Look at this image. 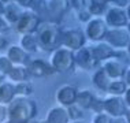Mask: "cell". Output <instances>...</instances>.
<instances>
[{
  "label": "cell",
  "instance_id": "44dd1931",
  "mask_svg": "<svg viewBox=\"0 0 130 123\" xmlns=\"http://www.w3.org/2000/svg\"><path fill=\"white\" fill-rule=\"evenodd\" d=\"M96 100V96L88 89L84 90H78V94H77V100L75 104L81 107L82 110H92V105Z\"/></svg>",
  "mask_w": 130,
  "mask_h": 123
},
{
  "label": "cell",
  "instance_id": "5b68a950",
  "mask_svg": "<svg viewBox=\"0 0 130 123\" xmlns=\"http://www.w3.org/2000/svg\"><path fill=\"white\" fill-rule=\"evenodd\" d=\"M108 25L105 23V21L103 18H99V16H93L90 21L86 22L85 26V34L86 38L93 43H97V41H103L105 38V34L108 31Z\"/></svg>",
  "mask_w": 130,
  "mask_h": 123
},
{
  "label": "cell",
  "instance_id": "4316f807",
  "mask_svg": "<svg viewBox=\"0 0 130 123\" xmlns=\"http://www.w3.org/2000/svg\"><path fill=\"white\" fill-rule=\"evenodd\" d=\"M31 92H33V87L27 81L25 82H17L15 85V94L17 97H29Z\"/></svg>",
  "mask_w": 130,
  "mask_h": 123
},
{
  "label": "cell",
  "instance_id": "ab89813d",
  "mask_svg": "<svg viewBox=\"0 0 130 123\" xmlns=\"http://www.w3.org/2000/svg\"><path fill=\"white\" fill-rule=\"evenodd\" d=\"M112 123H127V122H126V119L123 116H121V118H114Z\"/></svg>",
  "mask_w": 130,
  "mask_h": 123
},
{
  "label": "cell",
  "instance_id": "836d02e7",
  "mask_svg": "<svg viewBox=\"0 0 130 123\" xmlns=\"http://www.w3.org/2000/svg\"><path fill=\"white\" fill-rule=\"evenodd\" d=\"M7 119H8V108L0 104V123H4Z\"/></svg>",
  "mask_w": 130,
  "mask_h": 123
},
{
  "label": "cell",
  "instance_id": "8992f818",
  "mask_svg": "<svg viewBox=\"0 0 130 123\" xmlns=\"http://www.w3.org/2000/svg\"><path fill=\"white\" fill-rule=\"evenodd\" d=\"M104 41L115 49H126L130 41V33L126 27H110Z\"/></svg>",
  "mask_w": 130,
  "mask_h": 123
},
{
  "label": "cell",
  "instance_id": "d4e9b609",
  "mask_svg": "<svg viewBox=\"0 0 130 123\" xmlns=\"http://www.w3.org/2000/svg\"><path fill=\"white\" fill-rule=\"evenodd\" d=\"M126 89H127V85H126L125 79H112L110 86L107 89V93H110L111 96H123Z\"/></svg>",
  "mask_w": 130,
  "mask_h": 123
},
{
  "label": "cell",
  "instance_id": "3957f363",
  "mask_svg": "<svg viewBox=\"0 0 130 123\" xmlns=\"http://www.w3.org/2000/svg\"><path fill=\"white\" fill-rule=\"evenodd\" d=\"M50 63L52 64L55 71L60 73V74H69V73L74 71V68L77 67L74 51L69 49L64 45H62V47L56 48L55 51H52Z\"/></svg>",
  "mask_w": 130,
  "mask_h": 123
},
{
  "label": "cell",
  "instance_id": "f546056e",
  "mask_svg": "<svg viewBox=\"0 0 130 123\" xmlns=\"http://www.w3.org/2000/svg\"><path fill=\"white\" fill-rule=\"evenodd\" d=\"M114 118L108 115L107 112H100V114H94L92 119V123H112Z\"/></svg>",
  "mask_w": 130,
  "mask_h": 123
},
{
  "label": "cell",
  "instance_id": "83f0119b",
  "mask_svg": "<svg viewBox=\"0 0 130 123\" xmlns=\"http://www.w3.org/2000/svg\"><path fill=\"white\" fill-rule=\"evenodd\" d=\"M12 67H14V63L8 59V56L7 55L0 56V73H3L4 75H7V74L11 71Z\"/></svg>",
  "mask_w": 130,
  "mask_h": 123
},
{
  "label": "cell",
  "instance_id": "d6a6232c",
  "mask_svg": "<svg viewBox=\"0 0 130 123\" xmlns=\"http://www.w3.org/2000/svg\"><path fill=\"white\" fill-rule=\"evenodd\" d=\"M10 26H11V25L7 22L4 16H0V34H6L7 31H8Z\"/></svg>",
  "mask_w": 130,
  "mask_h": 123
},
{
  "label": "cell",
  "instance_id": "c3c4849f",
  "mask_svg": "<svg viewBox=\"0 0 130 123\" xmlns=\"http://www.w3.org/2000/svg\"><path fill=\"white\" fill-rule=\"evenodd\" d=\"M126 29H127V31H129V33H130V21H129V22H127V25H126Z\"/></svg>",
  "mask_w": 130,
  "mask_h": 123
},
{
  "label": "cell",
  "instance_id": "9a60e30c",
  "mask_svg": "<svg viewBox=\"0 0 130 123\" xmlns=\"http://www.w3.org/2000/svg\"><path fill=\"white\" fill-rule=\"evenodd\" d=\"M7 56L14 64H23V66H29V63L31 62L30 54L27 51H25L21 45H10L7 49Z\"/></svg>",
  "mask_w": 130,
  "mask_h": 123
},
{
  "label": "cell",
  "instance_id": "7a4b0ae2",
  "mask_svg": "<svg viewBox=\"0 0 130 123\" xmlns=\"http://www.w3.org/2000/svg\"><path fill=\"white\" fill-rule=\"evenodd\" d=\"M37 114V104L29 97H17L8 104V118L21 122L34 119Z\"/></svg>",
  "mask_w": 130,
  "mask_h": 123
},
{
  "label": "cell",
  "instance_id": "f35d334b",
  "mask_svg": "<svg viewBox=\"0 0 130 123\" xmlns=\"http://www.w3.org/2000/svg\"><path fill=\"white\" fill-rule=\"evenodd\" d=\"M123 79H125V82H126V85L130 86V67L126 68V73H125V77H123Z\"/></svg>",
  "mask_w": 130,
  "mask_h": 123
},
{
  "label": "cell",
  "instance_id": "ffe728a7",
  "mask_svg": "<svg viewBox=\"0 0 130 123\" xmlns=\"http://www.w3.org/2000/svg\"><path fill=\"white\" fill-rule=\"evenodd\" d=\"M11 81L14 82H25L30 78V73H29V68L27 66H23V64H14V67L11 68V71L7 74Z\"/></svg>",
  "mask_w": 130,
  "mask_h": 123
},
{
  "label": "cell",
  "instance_id": "4dcf8cb0",
  "mask_svg": "<svg viewBox=\"0 0 130 123\" xmlns=\"http://www.w3.org/2000/svg\"><path fill=\"white\" fill-rule=\"evenodd\" d=\"M77 18H78L79 22H84L86 23L88 21H90L93 18L92 14H90L89 11H88V8L85 7V8H81V10H77Z\"/></svg>",
  "mask_w": 130,
  "mask_h": 123
},
{
  "label": "cell",
  "instance_id": "8fae6325",
  "mask_svg": "<svg viewBox=\"0 0 130 123\" xmlns=\"http://www.w3.org/2000/svg\"><path fill=\"white\" fill-rule=\"evenodd\" d=\"M70 6V0H48V21L59 23L63 15L69 11Z\"/></svg>",
  "mask_w": 130,
  "mask_h": 123
},
{
  "label": "cell",
  "instance_id": "7402d4cb",
  "mask_svg": "<svg viewBox=\"0 0 130 123\" xmlns=\"http://www.w3.org/2000/svg\"><path fill=\"white\" fill-rule=\"evenodd\" d=\"M15 85L10 82H2L0 83V104L6 105L10 104L15 98Z\"/></svg>",
  "mask_w": 130,
  "mask_h": 123
},
{
  "label": "cell",
  "instance_id": "e0dca14e",
  "mask_svg": "<svg viewBox=\"0 0 130 123\" xmlns=\"http://www.w3.org/2000/svg\"><path fill=\"white\" fill-rule=\"evenodd\" d=\"M47 123H69L70 122V115L66 107H54L48 111L47 118H45Z\"/></svg>",
  "mask_w": 130,
  "mask_h": 123
},
{
  "label": "cell",
  "instance_id": "f907efd6",
  "mask_svg": "<svg viewBox=\"0 0 130 123\" xmlns=\"http://www.w3.org/2000/svg\"><path fill=\"white\" fill-rule=\"evenodd\" d=\"M86 2H90V0H86Z\"/></svg>",
  "mask_w": 130,
  "mask_h": 123
},
{
  "label": "cell",
  "instance_id": "ba28073f",
  "mask_svg": "<svg viewBox=\"0 0 130 123\" xmlns=\"http://www.w3.org/2000/svg\"><path fill=\"white\" fill-rule=\"evenodd\" d=\"M75 56V66L82 70H93L99 64V60L96 59L92 47H82L78 51L74 52Z\"/></svg>",
  "mask_w": 130,
  "mask_h": 123
},
{
  "label": "cell",
  "instance_id": "5bb4252c",
  "mask_svg": "<svg viewBox=\"0 0 130 123\" xmlns=\"http://www.w3.org/2000/svg\"><path fill=\"white\" fill-rule=\"evenodd\" d=\"M101 67L105 70V73L108 74V77H110L111 79H122L125 77L126 68H127L119 59H117V56L103 62V66H101Z\"/></svg>",
  "mask_w": 130,
  "mask_h": 123
},
{
  "label": "cell",
  "instance_id": "7bdbcfd3",
  "mask_svg": "<svg viewBox=\"0 0 130 123\" xmlns=\"http://www.w3.org/2000/svg\"><path fill=\"white\" fill-rule=\"evenodd\" d=\"M125 10H126V14H127V18H129V21H130V2L125 6Z\"/></svg>",
  "mask_w": 130,
  "mask_h": 123
},
{
  "label": "cell",
  "instance_id": "4fadbf2b",
  "mask_svg": "<svg viewBox=\"0 0 130 123\" xmlns=\"http://www.w3.org/2000/svg\"><path fill=\"white\" fill-rule=\"evenodd\" d=\"M27 68H29V73L31 77H36V78H43V77H50L54 73H56L54 67H52V64L50 62H45L43 59H33L29 66H27Z\"/></svg>",
  "mask_w": 130,
  "mask_h": 123
},
{
  "label": "cell",
  "instance_id": "d590c367",
  "mask_svg": "<svg viewBox=\"0 0 130 123\" xmlns=\"http://www.w3.org/2000/svg\"><path fill=\"white\" fill-rule=\"evenodd\" d=\"M17 3L21 6V7H23V8H29V7H31V4L34 3V0H15Z\"/></svg>",
  "mask_w": 130,
  "mask_h": 123
},
{
  "label": "cell",
  "instance_id": "30bf717a",
  "mask_svg": "<svg viewBox=\"0 0 130 123\" xmlns=\"http://www.w3.org/2000/svg\"><path fill=\"white\" fill-rule=\"evenodd\" d=\"M126 110H127V105L122 96H110L104 100V112H107L112 118L123 116Z\"/></svg>",
  "mask_w": 130,
  "mask_h": 123
},
{
  "label": "cell",
  "instance_id": "f6af8a7d",
  "mask_svg": "<svg viewBox=\"0 0 130 123\" xmlns=\"http://www.w3.org/2000/svg\"><path fill=\"white\" fill-rule=\"evenodd\" d=\"M26 123H47V122H45V120L44 122H37V120H34V119H30V120H27Z\"/></svg>",
  "mask_w": 130,
  "mask_h": 123
},
{
  "label": "cell",
  "instance_id": "6da1fadb",
  "mask_svg": "<svg viewBox=\"0 0 130 123\" xmlns=\"http://www.w3.org/2000/svg\"><path fill=\"white\" fill-rule=\"evenodd\" d=\"M63 30L58 22L52 21H43L36 30V37L38 41V47L41 51L52 52L56 48L62 47L63 43Z\"/></svg>",
  "mask_w": 130,
  "mask_h": 123
},
{
  "label": "cell",
  "instance_id": "bcb514c9",
  "mask_svg": "<svg viewBox=\"0 0 130 123\" xmlns=\"http://www.w3.org/2000/svg\"><path fill=\"white\" fill-rule=\"evenodd\" d=\"M126 54H127V56L130 58V41H129V45L126 47Z\"/></svg>",
  "mask_w": 130,
  "mask_h": 123
},
{
  "label": "cell",
  "instance_id": "9c48e42d",
  "mask_svg": "<svg viewBox=\"0 0 130 123\" xmlns=\"http://www.w3.org/2000/svg\"><path fill=\"white\" fill-rule=\"evenodd\" d=\"M104 21L108 25V27H126L129 18H127L125 7L114 6V7H110L105 11Z\"/></svg>",
  "mask_w": 130,
  "mask_h": 123
},
{
  "label": "cell",
  "instance_id": "e575fe53",
  "mask_svg": "<svg viewBox=\"0 0 130 123\" xmlns=\"http://www.w3.org/2000/svg\"><path fill=\"white\" fill-rule=\"evenodd\" d=\"M8 38H7L4 34H0V51H4V49H8Z\"/></svg>",
  "mask_w": 130,
  "mask_h": 123
},
{
  "label": "cell",
  "instance_id": "484cf974",
  "mask_svg": "<svg viewBox=\"0 0 130 123\" xmlns=\"http://www.w3.org/2000/svg\"><path fill=\"white\" fill-rule=\"evenodd\" d=\"M30 8L43 21H48V0H34Z\"/></svg>",
  "mask_w": 130,
  "mask_h": 123
},
{
  "label": "cell",
  "instance_id": "7dc6e473",
  "mask_svg": "<svg viewBox=\"0 0 130 123\" xmlns=\"http://www.w3.org/2000/svg\"><path fill=\"white\" fill-rule=\"evenodd\" d=\"M4 4H7V3H11V2H15V0H2Z\"/></svg>",
  "mask_w": 130,
  "mask_h": 123
},
{
  "label": "cell",
  "instance_id": "681fc988",
  "mask_svg": "<svg viewBox=\"0 0 130 123\" xmlns=\"http://www.w3.org/2000/svg\"><path fill=\"white\" fill-rule=\"evenodd\" d=\"M3 78H4V74H3V73H0V83H2Z\"/></svg>",
  "mask_w": 130,
  "mask_h": 123
},
{
  "label": "cell",
  "instance_id": "60d3db41",
  "mask_svg": "<svg viewBox=\"0 0 130 123\" xmlns=\"http://www.w3.org/2000/svg\"><path fill=\"white\" fill-rule=\"evenodd\" d=\"M123 118L126 119V122H127V123H130V107H127V110H126Z\"/></svg>",
  "mask_w": 130,
  "mask_h": 123
},
{
  "label": "cell",
  "instance_id": "1f68e13d",
  "mask_svg": "<svg viewBox=\"0 0 130 123\" xmlns=\"http://www.w3.org/2000/svg\"><path fill=\"white\" fill-rule=\"evenodd\" d=\"M92 110L94 111V114L104 112V100H101V98L96 97V100H94V103H93V105H92Z\"/></svg>",
  "mask_w": 130,
  "mask_h": 123
},
{
  "label": "cell",
  "instance_id": "74e56055",
  "mask_svg": "<svg viewBox=\"0 0 130 123\" xmlns=\"http://www.w3.org/2000/svg\"><path fill=\"white\" fill-rule=\"evenodd\" d=\"M123 98H125V103L127 107H130V86H127V89H126V92L123 94Z\"/></svg>",
  "mask_w": 130,
  "mask_h": 123
},
{
  "label": "cell",
  "instance_id": "603a6c76",
  "mask_svg": "<svg viewBox=\"0 0 130 123\" xmlns=\"http://www.w3.org/2000/svg\"><path fill=\"white\" fill-rule=\"evenodd\" d=\"M21 47L25 51H27L29 54H34V52L40 51L38 47V41L34 33H29V34H21Z\"/></svg>",
  "mask_w": 130,
  "mask_h": 123
},
{
  "label": "cell",
  "instance_id": "b9f144b4",
  "mask_svg": "<svg viewBox=\"0 0 130 123\" xmlns=\"http://www.w3.org/2000/svg\"><path fill=\"white\" fill-rule=\"evenodd\" d=\"M4 7H6V4L0 0V16H3V14H4Z\"/></svg>",
  "mask_w": 130,
  "mask_h": 123
},
{
  "label": "cell",
  "instance_id": "d6986e66",
  "mask_svg": "<svg viewBox=\"0 0 130 123\" xmlns=\"http://www.w3.org/2000/svg\"><path fill=\"white\" fill-rule=\"evenodd\" d=\"M111 81L112 79L108 77V74L105 73V70L103 67H99L96 71L93 73V75H92V83L99 90H103V92H107V89H108V86H110Z\"/></svg>",
  "mask_w": 130,
  "mask_h": 123
},
{
  "label": "cell",
  "instance_id": "8d00e7d4",
  "mask_svg": "<svg viewBox=\"0 0 130 123\" xmlns=\"http://www.w3.org/2000/svg\"><path fill=\"white\" fill-rule=\"evenodd\" d=\"M107 3H112V4L115 6H119V7H125L126 4H127V0H105Z\"/></svg>",
  "mask_w": 130,
  "mask_h": 123
},
{
  "label": "cell",
  "instance_id": "7c38bea8",
  "mask_svg": "<svg viewBox=\"0 0 130 123\" xmlns=\"http://www.w3.org/2000/svg\"><path fill=\"white\" fill-rule=\"evenodd\" d=\"M77 94H78L77 87H74L73 85H63V86H60L58 90H56L55 98L62 107L67 108V107H70V105L75 104Z\"/></svg>",
  "mask_w": 130,
  "mask_h": 123
},
{
  "label": "cell",
  "instance_id": "ee69618b",
  "mask_svg": "<svg viewBox=\"0 0 130 123\" xmlns=\"http://www.w3.org/2000/svg\"><path fill=\"white\" fill-rule=\"evenodd\" d=\"M4 123H26V122H21V120H15V119H7Z\"/></svg>",
  "mask_w": 130,
  "mask_h": 123
},
{
  "label": "cell",
  "instance_id": "52a82bcc",
  "mask_svg": "<svg viewBox=\"0 0 130 123\" xmlns=\"http://www.w3.org/2000/svg\"><path fill=\"white\" fill-rule=\"evenodd\" d=\"M86 34L81 29H66L63 31V43L62 45L67 47L71 51H78L79 48L85 47L86 43Z\"/></svg>",
  "mask_w": 130,
  "mask_h": 123
},
{
  "label": "cell",
  "instance_id": "2e32d148",
  "mask_svg": "<svg viewBox=\"0 0 130 123\" xmlns=\"http://www.w3.org/2000/svg\"><path fill=\"white\" fill-rule=\"evenodd\" d=\"M92 48H93L94 56H96V59L99 60V63H103L105 60H108V59L118 56L117 52H115V48H112L111 45L104 40L103 41H97Z\"/></svg>",
  "mask_w": 130,
  "mask_h": 123
},
{
  "label": "cell",
  "instance_id": "cb8c5ba5",
  "mask_svg": "<svg viewBox=\"0 0 130 123\" xmlns=\"http://www.w3.org/2000/svg\"><path fill=\"white\" fill-rule=\"evenodd\" d=\"M107 4L108 3L105 0H90V2H88L86 8L92 14V16H100L103 14H105V11L108 10Z\"/></svg>",
  "mask_w": 130,
  "mask_h": 123
},
{
  "label": "cell",
  "instance_id": "f1b7e54d",
  "mask_svg": "<svg viewBox=\"0 0 130 123\" xmlns=\"http://www.w3.org/2000/svg\"><path fill=\"white\" fill-rule=\"evenodd\" d=\"M67 111H69V115H70V119H73V120H79V119H82L84 114H82V108L78 107L77 104H73L67 107Z\"/></svg>",
  "mask_w": 130,
  "mask_h": 123
},
{
  "label": "cell",
  "instance_id": "ac0fdd59",
  "mask_svg": "<svg viewBox=\"0 0 130 123\" xmlns=\"http://www.w3.org/2000/svg\"><path fill=\"white\" fill-rule=\"evenodd\" d=\"M22 7H21L17 2H11V3H7L6 7H4V14L3 16L6 18V21L8 22L11 26L17 23V21L21 18L22 15Z\"/></svg>",
  "mask_w": 130,
  "mask_h": 123
},
{
  "label": "cell",
  "instance_id": "277c9868",
  "mask_svg": "<svg viewBox=\"0 0 130 123\" xmlns=\"http://www.w3.org/2000/svg\"><path fill=\"white\" fill-rule=\"evenodd\" d=\"M43 22V19L37 15L31 10H26L22 12L21 18L17 21V23L14 25V29L17 30V33L19 34H29V33H36L38 29L40 23Z\"/></svg>",
  "mask_w": 130,
  "mask_h": 123
}]
</instances>
